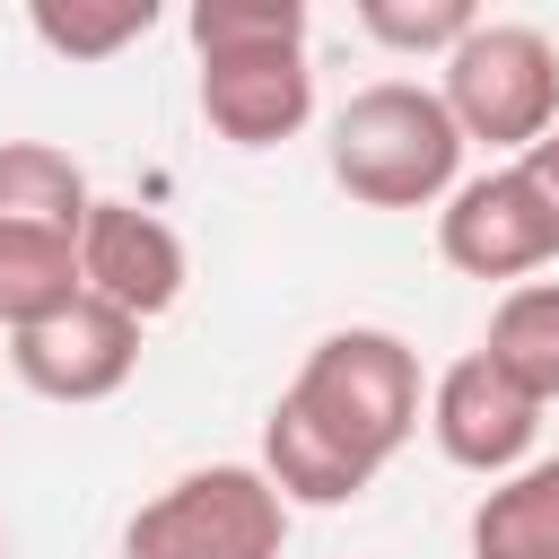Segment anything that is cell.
<instances>
[{
  "label": "cell",
  "instance_id": "cell-1",
  "mask_svg": "<svg viewBox=\"0 0 559 559\" xmlns=\"http://www.w3.org/2000/svg\"><path fill=\"white\" fill-rule=\"evenodd\" d=\"M201 52V122L236 148H280L314 114L306 70V0H201L192 17Z\"/></svg>",
  "mask_w": 559,
  "mask_h": 559
},
{
  "label": "cell",
  "instance_id": "cell-2",
  "mask_svg": "<svg viewBox=\"0 0 559 559\" xmlns=\"http://www.w3.org/2000/svg\"><path fill=\"white\" fill-rule=\"evenodd\" d=\"M306 445H323L349 480H376L411 428H419V358L402 332H376V323H349V332H323L297 367V384L271 402Z\"/></svg>",
  "mask_w": 559,
  "mask_h": 559
},
{
  "label": "cell",
  "instance_id": "cell-3",
  "mask_svg": "<svg viewBox=\"0 0 559 559\" xmlns=\"http://www.w3.org/2000/svg\"><path fill=\"white\" fill-rule=\"evenodd\" d=\"M463 131L419 79H376L332 114V183L367 210H428L454 192Z\"/></svg>",
  "mask_w": 559,
  "mask_h": 559
},
{
  "label": "cell",
  "instance_id": "cell-4",
  "mask_svg": "<svg viewBox=\"0 0 559 559\" xmlns=\"http://www.w3.org/2000/svg\"><path fill=\"white\" fill-rule=\"evenodd\" d=\"M437 105L454 114L463 140H489V148H533L542 131H559V44L542 26H515V17H480L454 52H445V87Z\"/></svg>",
  "mask_w": 559,
  "mask_h": 559
},
{
  "label": "cell",
  "instance_id": "cell-5",
  "mask_svg": "<svg viewBox=\"0 0 559 559\" xmlns=\"http://www.w3.org/2000/svg\"><path fill=\"white\" fill-rule=\"evenodd\" d=\"M280 542H288V507L253 463L183 472L122 533L131 559H280Z\"/></svg>",
  "mask_w": 559,
  "mask_h": 559
},
{
  "label": "cell",
  "instance_id": "cell-6",
  "mask_svg": "<svg viewBox=\"0 0 559 559\" xmlns=\"http://www.w3.org/2000/svg\"><path fill=\"white\" fill-rule=\"evenodd\" d=\"M9 367H17L26 393H44V402H105V393H122L131 367H140V323H131L122 306H105V297L79 288V297L52 306L44 323L9 332Z\"/></svg>",
  "mask_w": 559,
  "mask_h": 559
},
{
  "label": "cell",
  "instance_id": "cell-7",
  "mask_svg": "<svg viewBox=\"0 0 559 559\" xmlns=\"http://www.w3.org/2000/svg\"><path fill=\"white\" fill-rule=\"evenodd\" d=\"M437 253L454 271H472V280H524V271H542L559 253V236H550L542 201L524 192V175L515 166H489V175H472V183L445 192Z\"/></svg>",
  "mask_w": 559,
  "mask_h": 559
},
{
  "label": "cell",
  "instance_id": "cell-8",
  "mask_svg": "<svg viewBox=\"0 0 559 559\" xmlns=\"http://www.w3.org/2000/svg\"><path fill=\"white\" fill-rule=\"evenodd\" d=\"M79 288L148 323L183 297V236L140 201H96L79 218Z\"/></svg>",
  "mask_w": 559,
  "mask_h": 559
},
{
  "label": "cell",
  "instance_id": "cell-9",
  "mask_svg": "<svg viewBox=\"0 0 559 559\" xmlns=\"http://www.w3.org/2000/svg\"><path fill=\"white\" fill-rule=\"evenodd\" d=\"M428 428H437V454H445V463L507 480V472H524V454H533V437H542V402L515 393V384L472 349V358H454V367L437 376Z\"/></svg>",
  "mask_w": 559,
  "mask_h": 559
},
{
  "label": "cell",
  "instance_id": "cell-10",
  "mask_svg": "<svg viewBox=\"0 0 559 559\" xmlns=\"http://www.w3.org/2000/svg\"><path fill=\"white\" fill-rule=\"evenodd\" d=\"M96 210L87 175L70 148L52 140H0V227H52V236H79V218Z\"/></svg>",
  "mask_w": 559,
  "mask_h": 559
},
{
  "label": "cell",
  "instance_id": "cell-11",
  "mask_svg": "<svg viewBox=\"0 0 559 559\" xmlns=\"http://www.w3.org/2000/svg\"><path fill=\"white\" fill-rule=\"evenodd\" d=\"M480 358H489L515 393L559 402V280H515V288L498 297V314H489Z\"/></svg>",
  "mask_w": 559,
  "mask_h": 559
},
{
  "label": "cell",
  "instance_id": "cell-12",
  "mask_svg": "<svg viewBox=\"0 0 559 559\" xmlns=\"http://www.w3.org/2000/svg\"><path fill=\"white\" fill-rule=\"evenodd\" d=\"M472 559H559V454L507 472L472 507Z\"/></svg>",
  "mask_w": 559,
  "mask_h": 559
},
{
  "label": "cell",
  "instance_id": "cell-13",
  "mask_svg": "<svg viewBox=\"0 0 559 559\" xmlns=\"http://www.w3.org/2000/svg\"><path fill=\"white\" fill-rule=\"evenodd\" d=\"M70 297H79V236L0 227V332H26Z\"/></svg>",
  "mask_w": 559,
  "mask_h": 559
},
{
  "label": "cell",
  "instance_id": "cell-14",
  "mask_svg": "<svg viewBox=\"0 0 559 559\" xmlns=\"http://www.w3.org/2000/svg\"><path fill=\"white\" fill-rule=\"evenodd\" d=\"M35 44H52L61 61H114L122 44H140L157 26V0H35L26 9Z\"/></svg>",
  "mask_w": 559,
  "mask_h": 559
},
{
  "label": "cell",
  "instance_id": "cell-15",
  "mask_svg": "<svg viewBox=\"0 0 559 559\" xmlns=\"http://www.w3.org/2000/svg\"><path fill=\"white\" fill-rule=\"evenodd\" d=\"M358 26L393 52H454L480 17H472V0H358Z\"/></svg>",
  "mask_w": 559,
  "mask_h": 559
},
{
  "label": "cell",
  "instance_id": "cell-16",
  "mask_svg": "<svg viewBox=\"0 0 559 559\" xmlns=\"http://www.w3.org/2000/svg\"><path fill=\"white\" fill-rule=\"evenodd\" d=\"M515 175H524V192L542 201V218H550V236H559V131H542V140L515 157Z\"/></svg>",
  "mask_w": 559,
  "mask_h": 559
},
{
  "label": "cell",
  "instance_id": "cell-17",
  "mask_svg": "<svg viewBox=\"0 0 559 559\" xmlns=\"http://www.w3.org/2000/svg\"><path fill=\"white\" fill-rule=\"evenodd\" d=\"M0 559H9V542H0Z\"/></svg>",
  "mask_w": 559,
  "mask_h": 559
}]
</instances>
